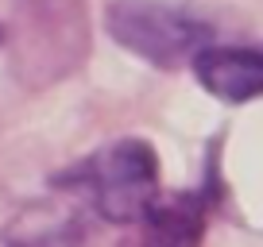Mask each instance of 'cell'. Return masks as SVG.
I'll use <instances>...</instances> for the list:
<instances>
[{"label":"cell","mask_w":263,"mask_h":247,"mask_svg":"<svg viewBox=\"0 0 263 247\" xmlns=\"http://www.w3.org/2000/svg\"><path fill=\"white\" fill-rule=\"evenodd\" d=\"M105 27L112 43L159 70L194 62L209 47V24L171 0H112L105 8Z\"/></svg>","instance_id":"obj_3"},{"label":"cell","mask_w":263,"mask_h":247,"mask_svg":"<svg viewBox=\"0 0 263 247\" xmlns=\"http://www.w3.org/2000/svg\"><path fill=\"white\" fill-rule=\"evenodd\" d=\"M205 209L197 197H174L159 201L143 220V239L147 247H197L201 239V224H205Z\"/></svg>","instance_id":"obj_5"},{"label":"cell","mask_w":263,"mask_h":247,"mask_svg":"<svg viewBox=\"0 0 263 247\" xmlns=\"http://www.w3.org/2000/svg\"><path fill=\"white\" fill-rule=\"evenodd\" d=\"M12 47L27 85H50L66 77L82 66L89 50L85 0H16Z\"/></svg>","instance_id":"obj_1"},{"label":"cell","mask_w":263,"mask_h":247,"mask_svg":"<svg viewBox=\"0 0 263 247\" xmlns=\"http://www.w3.org/2000/svg\"><path fill=\"white\" fill-rule=\"evenodd\" d=\"M4 39H8V31H4V27H0V47H4Z\"/></svg>","instance_id":"obj_7"},{"label":"cell","mask_w":263,"mask_h":247,"mask_svg":"<svg viewBox=\"0 0 263 247\" xmlns=\"http://www.w3.org/2000/svg\"><path fill=\"white\" fill-rule=\"evenodd\" d=\"M190 66L197 85L217 100L248 105L263 97V47H205Z\"/></svg>","instance_id":"obj_4"},{"label":"cell","mask_w":263,"mask_h":247,"mask_svg":"<svg viewBox=\"0 0 263 247\" xmlns=\"http://www.w3.org/2000/svg\"><path fill=\"white\" fill-rule=\"evenodd\" d=\"M78 190L108 224L147 220L159 205V158L147 139H116L74 170Z\"/></svg>","instance_id":"obj_2"},{"label":"cell","mask_w":263,"mask_h":247,"mask_svg":"<svg viewBox=\"0 0 263 247\" xmlns=\"http://www.w3.org/2000/svg\"><path fill=\"white\" fill-rule=\"evenodd\" d=\"M0 247H85V236L78 224H58L50 232H39L31 239H8L0 236Z\"/></svg>","instance_id":"obj_6"}]
</instances>
